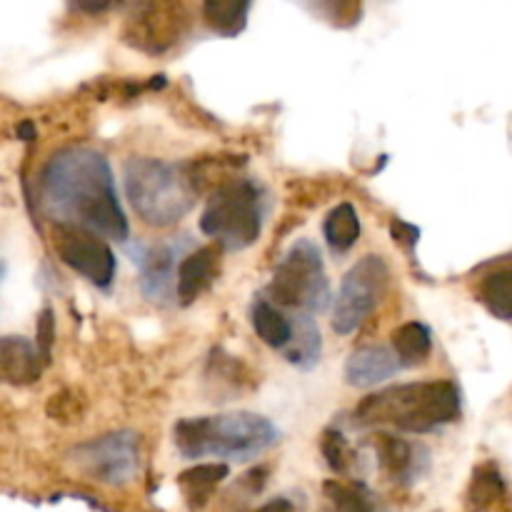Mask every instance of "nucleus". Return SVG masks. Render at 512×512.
I'll list each match as a JSON object with an SVG mask.
<instances>
[{
	"mask_svg": "<svg viewBox=\"0 0 512 512\" xmlns=\"http://www.w3.org/2000/svg\"><path fill=\"white\" fill-rule=\"evenodd\" d=\"M40 200L58 218L55 223L78 225L118 243L130 238L113 170L98 150L70 148L55 153L40 173Z\"/></svg>",
	"mask_w": 512,
	"mask_h": 512,
	"instance_id": "f257e3e1",
	"label": "nucleus"
},
{
	"mask_svg": "<svg viewBox=\"0 0 512 512\" xmlns=\"http://www.w3.org/2000/svg\"><path fill=\"white\" fill-rule=\"evenodd\" d=\"M463 410L460 388L453 380H420L368 395L355 408L358 425H390L400 433H433L455 423Z\"/></svg>",
	"mask_w": 512,
	"mask_h": 512,
	"instance_id": "f03ea898",
	"label": "nucleus"
},
{
	"mask_svg": "<svg viewBox=\"0 0 512 512\" xmlns=\"http://www.w3.org/2000/svg\"><path fill=\"white\" fill-rule=\"evenodd\" d=\"M173 443L185 460H245L278 443V428L263 415L230 413L185 418L175 423Z\"/></svg>",
	"mask_w": 512,
	"mask_h": 512,
	"instance_id": "7ed1b4c3",
	"label": "nucleus"
},
{
	"mask_svg": "<svg viewBox=\"0 0 512 512\" xmlns=\"http://www.w3.org/2000/svg\"><path fill=\"white\" fill-rule=\"evenodd\" d=\"M125 193L135 215L153 228L180 223L200 195L188 165L155 158H130L125 163Z\"/></svg>",
	"mask_w": 512,
	"mask_h": 512,
	"instance_id": "20e7f679",
	"label": "nucleus"
},
{
	"mask_svg": "<svg viewBox=\"0 0 512 512\" xmlns=\"http://www.w3.org/2000/svg\"><path fill=\"white\" fill-rule=\"evenodd\" d=\"M200 230L223 250H245L263 230V193L248 178L228 180L208 200Z\"/></svg>",
	"mask_w": 512,
	"mask_h": 512,
	"instance_id": "39448f33",
	"label": "nucleus"
},
{
	"mask_svg": "<svg viewBox=\"0 0 512 512\" xmlns=\"http://www.w3.org/2000/svg\"><path fill=\"white\" fill-rule=\"evenodd\" d=\"M268 295L280 308L315 315L330 303V285L323 258L313 240L303 238L285 253L268 285Z\"/></svg>",
	"mask_w": 512,
	"mask_h": 512,
	"instance_id": "423d86ee",
	"label": "nucleus"
},
{
	"mask_svg": "<svg viewBox=\"0 0 512 512\" xmlns=\"http://www.w3.org/2000/svg\"><path fill=\"white\" fill-rule=\"evenodd\" d=\"M190 28L193 15L185 0H133L120 38L138 53L160 58L178 48Z\"/></svg>",
	"mask_w": 512,
	"mask_h": 512,
	"instance_id": "0eeeda50",
	"label": "nucleus"
},
{
	"mask_svg": "<svg viewBox=\"0 0 512 512\" xmlns=\"http://www.w3.org/2000/svg\"><path fill=\"white\" fill-rule=\"evenodd\" d=\"M390 285V268L380 255H365L345 273L338 298L333 305V330L338 335H353L363 328Z\"/></svg>",
	"mask_w": 512,
	"mask_h": 512,
	"instance_id": "6e6552de",
	"label": "nucleus"
},
{
	"mask_svg": "<svg viewBox=\"0 0 512 512\" xmlns=\"http://www.w3.org/2000/svg\"><path fill=\"white\" fill-rule=\"evenodd\" d=\"M53 248L60 263L83 275L95 288H110L113 285L115 273H118V260H115L113 250L100 235L78 228V225L55 223Z\"/></svg>",
	"mask_w": 512,
	"mask_h": 512,
	"instance_id": "1a4fd4ad",
	"label": "nucleus"
},
{
	"mask_svg": "<svg viewBox=\"0 0 512 512\" xmlns=\"http://www.w3.org/2000/svg\"><path fill=\"white\" fill-rule=\"evenodd\" d=\"M75 463L98 483L123 485L138 473V443L130 433L105 435L75 450Z\"/></svg>",
	"mask_w": 512,
	"mask_h": 512,
	"instance_id": "9d476101",
	"label": "nucleus"
},
{
	"mask_svg": "<svg viewBox=\"0 0 512 512\" xmlns=\"http://www.w3.org/2000/svg\"><path fill=\"white\" fill-rule=\"evenodd\" d=\"M373 450L383 473L398 485H413L428 470V448L420 443H410L390 433H378L373 435Z\"/></svg>",
	"mask_w": 512,
	"mask_h": 512,
	"instance_id": "9b49d317",
	"label": "nucleus"
},
{
	"mask_svg": "<svg viewBox=\"0 0 512 512\" xmlns=\"http://www.w3.org/2000/svg\"><path fill=\"white\" fill-rule=\"evenodd\" d=\"M218 268L220 250L213 245L190 253L178 265V275H175V295H178L180 305H193L218 278Z\"/></svg>",
	"mask_w": 512,
	"mask_h": 512,
	"instance_id": "f8f14e48",
	"label": "nucleus"
},
{
	"mask_svg": "<svg viewBox=\"0 0 512 512\" xmlns=\"http://www.w3.org/2000/svg\"><path fill=\"white\" fill-rule=\"evenodd\" d=\"M43 355L35 343L20 335L0 338V383L30 385L43 373Z\"/></svg>",
	"mask_w": 512,
	"mask_h": 512,
	"instance_id": "ddd939ff",
	"label": "nucleus"
},
{
	"mask_svg": "<svg viewBox=\"0 0 512 512\" xmlns=\"http://www.w3.org/2000/svg\"><path fill=\"white\" fill-rule=\"evenodd\" d=\"M400 370L398 358L393 350L383 345H370V348L355 350L345 363V383L350 388H373L383 380L393 378Z\"/></svg>",
	"mask_w": 512,
	"mask_h": 512,
	"instance_id": "4468645a",
	"label": "nucleus"
},
{
	"mask_svg": "<svg viewBox=\"0 0 512 512\" xmlns=\"http://www.w3.org/2000/svg\"><path fill=\"white\" fill-rule=\"evenodd\" d=\"M228 473L230 470L225 463H203L190 470H183L178 475V488L183 493L185 505H188L190 512H200L203 508H208L215 490L228 478Z\"/></svg>",
	"mask_w": 512,
	"mask_h": 512,
	"instance_id": "2eb2a0df",
	"label": "nucleus"
},
{
	"mask_svg": "<svg viewBox=\"0 0 512 512\" xmlns=\"http://www.w3.org/2000/svg\"><path fill=\"white\" fill-rule=\"evenodd\" d=\"M250 323H253V330L268 348L288 350V345L293 343L295 325L268 298L253 300V305H250Z\"/></svg>",
	"mask_w": 512,
	"mask_h": 512,
	"instance_id": "dca6fc26",
	"label": "nucleus"
},
{
	"mask_svg": "<svg viewBox=\"0 0 512 512\" xmlns=\"http://www.w3.org/2000/svg\"><path fill=\"white\" fill-rule=\"evenodd\" d=\"M253 0H203V20L220 38H238L248 28Z\"/></svg>",
	"mask_w": 512,
	"mask_h": 512,
	"instance_id": "f3484780",
	"label": "nucleus"
},
{
	"mask_svg": "<svg viewBox=\"0 0 512 512\" xmlns=\"http://www.w3.org/2000/svg\"><path fill=\"white\" fill-rule=\"evenodd\" d=\"M393 353L400 368H418V365L428 363L430 353H433V335H430L428 325L418 323V320L400 325L393 333Z\"/></svg>",
	"mask_w": 512,
	"mask_h": 512,
	"instance_id": "a211bd4d",
	"label": "nucleus"
},
{
	"mask_svg": "<svg viewBox=\"0 0 512 512\" xmlns=\"http://www.w3.org/2000/svg\"><path fill=\"white\" fill-rule=\"evenodd\" d=\"M325 498L333 505V512H388L373 490L363 483H345V480H328L323 485Z\"/></svg>",
	"mask_w": 512,
	"mask_h": 512,
	"instance_id": "6ab92c4d",
	"label": "nucleus"
},
{
	"mask_svg": "<svg viewBox=\"0 0 512 512\" xmlns=\"http://www.w3.org/2000/svg\"><path fill=\"white\" fill-rule=\"evenodd\" d=\"M323 233L333 253L343 255L348 253V250H353L360 238L358 210H355L350 203L335 205V208L328 213V218H325Z\"/></svg>",
	"mask_w": 512,
	"mask_h": 512,
	"instance_id": "aec40b11",
	"label": "nucleus"
},
{
	"mask_svg": "<svg viewBox=\"0 0 512 512\" xmlns=\"http://www.w3.org/2000/svg\"><path fill=\"white\" fill-rule=\"evenodd\" d=\"M478 300L493 318L512 320V268L485 275L478 285Z\"/></svg>",
	"mask_w": 512,
	"mask_h": 512,
	"instance_id": "412c9836",
	"label": "nucleus"
},
{
	"mask_svg": "<svg viewBox=\"0 0 512 512\" xmlns=\"http://www.w3.org/2000/svg\"><path fill=\"white\" fill-rule=\"evenodd\" d=\"M310 318H313V315H303V325H300V330H295L293 343L288 345V353H285V358H288L290 363L298 365V368L303 370L313 368L320 360V333L318 325Z\"/></svg>",
	"mask_w": 512,
	"mask_h": 512,
	"instance_id": "4be33fe9",
	"label": "nucleus"
},
{
	"mask_svg": "<svg viewBox=\"0 0 512 512\" xmlns=\"http://www.w3.org/2000/svg\"><path fill=\"white\" fill-rule=\"evenodd\" d=\"M320 453H323L325 463L333 473L338 475H350L353 473V463H355V450L350 448L348 438H345L340 430L328 428L320 438Z\"/></svg>",
	"mask_w": 512,
	"mask_h": 512,
	"instance_id": "5701e85b",
	"label": "nucleus"
},
{
	"mask_svg": "<svg viewBox=\"0 0 512 512\" xmlns=\"http://www.w3.org/2000/svg\"><path fill=\"white\" fill-rule=\"evenodd\" d=\"M505 495V483L500 478L498 470L493 465H483L478 473L473 475V485H470L468 500L475 510H483L488 505L498 503L500 498Z\"/></svg>",
	"mask_w": 512,
	"mask_h": 512,
	"instance_id": "b1692460",
	"label": "nucleus"
},
{
	"mask_svg": "<svg viewBox=\"0 0 512 512\" xmlns=\"http://www.w3.org/2000/svg\"><path fill=\"white\" fill-rule=\"evenodd\" d=\"M170 273H173V265H170V250L158 248L148 260H145L143 268V290L150 298H158L168 290Z\"/></svg>",
	"mask_w": 512,
	"mask_h": 512,
	"instance_id": "393cba45",
	"label": "nucleus"
},
{
	"mask_svg": "<svg viewBox=\"0 0 512 512\" xmlns=\"http://www.w3.org/2000/svg\"><path fill=\"white\" fill-rule=\"evenodd\" d=\"M323 10L335 28H353L363 18V0H323Z\"/></svg>",
	"mask_w": 512,
	"mask_h": 512,
	"instance_id": "a878e982",
	"label": "nucleus"
},
{
	"mask_svg": "<svg viewBox=\"0 0 512 512\" xmlns=\"http://www.w3.org/2000/svg\"><path fill=\"white\" fill-rule=\"evenodd\" d=\"M53 313H50L48 308L40 313V320H38V340H35V348H38V353L43 355V360L50 358V345H53Z\"/></svg>",
	"mask_w": 512,
	"mask_h": 512,
	"instance_id": "bb28decb",
	"label": "nucleus"
},
{
	"mask_svg": "<svg viewBox=\"0 0 512 512\" xmlns=\"http://www.w3.org/2000/svg\"><path fill=\"white\" fill-rule=\"evenodd\" d=\"M68 3L75 13L105 15V13H110V10L118 8V5H123L125 0H68Z\"/></svg>",
	"mask_w": 512,
	"mask_h": 512,
	"instance_id": "cd10ccee",
	"label": "nucleus"
},
{
	"mask_svg": "<svg viewBox=\"0 0 512 512\" xmlns=\"http://www.w3.org/2000/svg\"><path fill=\"white\" fill-rule=\"evenodd\" d=\"M390 235H393L395 243L408 245V248H415L420 230L415 228V225L405 223V220H393V223H390Z\"/></svg>",
	"mask_w": 512,
	"mask_h": 512,
	"instance_id": "c85d7f7f",
	"label": "nucleus"
},
{
	"mask_svg": "<svg viewBox=\"0 0 512 512\" xmlns=\"http://www.w3.org/2000/svg\"><path fill=\"white\" fill-rule=\"evenodd\" d=\"M253 512H295V508L288 498H275V500H268L265 505H260V508Z\"/></svg>",
	"mask_w": 512,
	"mask_h": 512,
	"instance_id": "c756f323",
	"label": "nucleus"
}]
</instances>
